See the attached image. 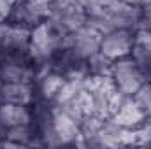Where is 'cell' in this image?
I'll use <instances>...</instances> for the list:
<instances>
[{"instance_id": "5b68a950", "label": "cell", "mask_w": 151, "mask_h": 149, "mask_svg": "<svg viewBox=\"0 0 151 149\" xmlns=\"http://www.w3.org/2000/svg\"><path fill=\"white\" fill-rule=\"evenodd\" d=\"M37 100L35 82H0V102L32 105Z\"/></svg>"}, {"instance_id": "7a4b0ae2", "label": "cell", "mask_w": 151, "mask_h": 149, "mask_svg": "<svg viewBox=\"0 0 151 149\" xmlns=\"http://www.w3.org/2000/svg\"><path fill=\"white\" fill-rule=\"evenodd\" d=\"M109 79L113 82L114 90L121 97H134V93L146 82L141 69L130 58V54L123 56V58H118L111 63Z\"/></svg>"}, {"instance_id": "6da1fadb", "label": "cell", "mask_w": 151, "mask_h": 149, "mask_svg": "<svg viewBox=\"0 0 151 149\" xmlns=\"http://www.w3.org/2000/svg\"><path fill=\"white\" fill-rule=\"evenodd\" d=\"M37 74L30 49H0V82H35Z\"/></svg>"}, {"instance_id": "3957f363", "label": "cell", "mask_w": 151, "mask_h": 149, "mask_svg": "<svg viewBox=\"0 0 151 149\" xmlns=\"http://www.w3.org/2000/svg\"><path fill=\"white\" fill-rule=\"evenodd\" d=\"M134 32L135 28H128V27H116L104 32L100 37L99 53L109 62L128 56L132 51V44H134Z\"/></svg>"}, {"instance_id": "277c9868", "label": "cell", "mask_w": 151, "mask_h": 149, "mask_svg": "<svg viewBox=\"0 0 151 149\" xmlns=\"http://www.w3.org/2000/svg\"><path fill=\"white\" fill-rule=\"evenodd\" d=\"M130 58L137 63L144 79L151 82V30L135 28Z\"/></svg>"}, {"instance_id": "52a82bcc", "label": "cell", "mask_w": 151, "mask_h": 149, "mask_svg": "<svg viewBox=\"0 0 151 149\" xmlns=\"http://www.w3.org/2000/svg\"><path fill=\"white\" fill-rule=\"evenodd\" d=\"M11 5H12V0H0V23H5Z\"/></svg>"}, {"instance_id": "8992f818", "label": "cell", "mask_w": 151, "mask_h": 149, "mask_svg": "<svg viewBox=\"0 0 151 149\" xmlns=\"http://www.w3.org/2000/svg\"><path fill=\"white\" fill-rule=\"evenodd\" d=\"M141 28H148L151 30V0H148L146 4L141 5Z\"/></svg>"}]
</instances>
